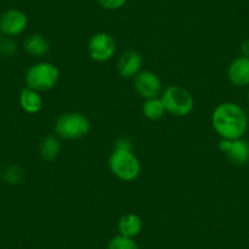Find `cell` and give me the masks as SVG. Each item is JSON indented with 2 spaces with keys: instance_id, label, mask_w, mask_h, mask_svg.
I'll list each match as a JSON object with an SVG mask.
<instances>
[{
  "instance_id": "obj_5",
  "label": "cell",
  "mask_w": 249,
  "mask_h": 249,
  "mask_svg": "<svg viewBox=\"0 0 249 249\" xmlns=\"http://www.w3.org/2000/svg\"><path fill=\"white\" fill-rule=\"evenodd\" d=\"M89 128L88 119L80 112L64 114L55 122V132L64 140H80L89 132Z\"/></svg>"
},
{
  "instance_id": "obj_16",
  "label": "cell",
  "mask_w": 249,
  "mask_h": 249,
  "mask_svg": "<svg viewBox=\"0 0 249 249\" xmlns=\"http://www.w3.org/2000/svg\"><path fill=\"white\" fill-rule=\"evenodd\" d=\"M165 107L162 104L161 98H150L145 99L143 104V114L149 120H159L164 116Z\"/></svg>"
},
{
  "instance_id": "obj_19",
  "label": "cell",
  "mask_w": 249,
  "mask_h": 249,
  "mask_svg": "<svg viewBox=\"0 0 249 249\" xmlns=\"http://www.w3.org/2000/svg\"><path fill=\"white\" fill-rule=\"evenodd\" d=\"M0 53L6 57L13 56L16 53V43L13 39H10V38L3 39L1 43H0Z\"/></svg>"
},
{
  "instance_id": "obj_10",
  "label": "cell",
  "mask_w": 249,
  "mask_h": 249,
  "mask_svg": "<svg viewBox=\"0 0 249 249\" xmlns=\"http://www.w3.org/2000/svg\"><path fill=\"white\" fill-rule=\"evenodd\" d=\"M143 65L142 55L136 50H127L122 53L117 61V69L122 77L132 78L141 71Z\"/></svg>"
},
{
  "instance_id": "obj_12",
  "label": "cell",
  "mask_w": 249,
  "mask_h": 249,
  "mask_svg": "<svg viewBox=\"0 0 249 249\" xmlns=\"http://www.w3.org/2000/svg\"><path fill=\"white\" fill-rule=\"evenodd\" d=\"M117 229H119V232L121 236L135 238L136 236L140 234L141 230H142V220H141V217L138 215L132 214V213L124 214L119 220Z\"/></svg>"
},
{
  "instance_id": "obj_21",
  "label": "cell",
  "mask_w": 249,
  "mask_h": 249,
  "mask_svg": "<svg viewBox=\"0 0 249 249\" xmlns=\"http://www.w3.org/2000/svg\"><path fill=\"white\" fill-rule=\"evenodd\" d=\"M241 53L242 56L249 57V39H246L241 44Z\"/></svg>"
},
{
  "instance_id": "obj_3",
  "label": "cell",
  "mask_w": 249,
  "mask_h": 249,
  "mask_svg": "<svg viewBox=\"0 0 249 249\" xmlns=\"http://www.w3.org/2000/svg\"><path fill=\"white\" fill-rule=\"evenodd\" d=\"M60 78L59 69L52 62H38L31 66L26 72V85L31 89L44 92L54 88Z\"/></svg>"
},
{
  "instance_id": "obj_11",
  "label": "cell",
  "mask_w": 249,
  "mask_h": 249,
  "mask_svg": "<svg viewBox=\"0 0 249 249\" xmlns=\"http://www.w3.org/2000/svg\"><path fill=\"white\" fill-rule=\"evenodd\" d=\"M227 76L230 82L237 87L249 86V57H236L227 69Z\"/></svg>"
},
{
  "instance_id": "obj_6",
  "label": "cell",
  "mask_w": 249,
  "mask_h": 249,
  "mask_svg": "<svg viewBox=\"0 0 249 249\" xmlns=\"http://www.w3.org/2000/svg\"><path fill=\"white\" fill-rule=\"evenodd\" d=\"M88 53H89V56L95 61H107L116 53V42L109 33H95L88 42Z\"/></svg>"
},
{
  "instance_id": "obj_8",
  "label": "cell",
  "mask_w": 249,
  "mask_h": 249,
  "mask_svg": "<svg viewBox=\"0 0 249 249\" xmlns=\"http://www.w3.org/2000/svg\"><path fill=\"white\" fill-rule=\"evenodd\" d=\"M135 89L144 99L158 98L162 90L161 81L152 71H140L135 76Z\"/></svg>"
},
{
  "instance_id": "obj_13",
  "label": "cell",
  "mask_w": 249,
  "mask_h": 249,
  "mask_svg": "<svg viewBox=\"0 0 249 249\" xmlns=\"http://www.w3.org/2000/svg\"><path fill=\"white\" fill-rule=\"evenodd\" d=\"M20 105L27 114H37L43 107V99L39 92L26 87L20 94Z\"/></svg>"
},
{
  "instance_id": "obj_9",
  "label": "cell",
  "mask_w": 249,
  "mask_h": 249,
  "mask_svg": "<svg viewBox=\"0 0 249 249\" xmlns=\"http://www.w3.org/2000/svg\"><path fill=\"white\" fill-rule=\"evenodd\" d=\"M219 149L227 155L232 164L243 165L249 160V143L242 138L233 141L221 140Z\"/></svg>"
},
{
  "instance_id": "obj_22",
  "label": "cell",
  "mask_w": 249,
  "mask_h": 249,
  "mask_svg": "<svg viewBox=\"0 0 249 249\" xmlns=\"http://www.w3.org/2000/svg\"><path fill=\"white\" fill-rule=\"evenodd\" d=\"M1 40H3V33L0 31V43H1Z\"/></svg>"
},
{
  "instance_id": "obj_4",
  "label": "cell",
  "mask_w": 249,
  "mask_h": 249,
  "mask_svg": "<svg viewBox=\"0 0 249 249\" xmlns=\"http://www.w3.org/2000/svg\"><path fill=\"white\" fill-rule=\"evenodd\" d=\"M165 110L175 116H187L195 107V99L190 90L182 86H170L161 94Z\"/></svg>"
},
{
  "instance_id": "obj_15",
  "label": "cell",
  "mask_w": 249,
  "mask_h": 249,
  "mask_svg": "<svg viewBox=\"0 0 249 249\" xmlns=\"http://www.w3.org/2000/svg\"><path fill=\"white\" fill-rule=\"evenodd\" d=\"M60 153L59 140L54 135H49L43 140L40 144V155L44 161H54Z\"/></svg>"
},
{
  "instance_id": "obj_18",
  "label": "cell",
  "mask_w": 249,
  "mask_h": 249,
  "mask_svg": "<svg viewBox=\"0 0 249 249\" xmlns=\"http://www.w3.org/2000/svg\"><path fill=\"white\" fill-rule=\"evenodd\" d=\"M23 169L18 165H11L4 172V179L8 182L9 184H18L23 178Z\"/></svg>"
},
{
  "instance_id": "obj_1",
  "label": "cell",
  "mask_w": 249,
  "mask_h": 249,
  "mask_svg": "<svg viewBox=\"0 0 249 249\" xmlns=\"http://www.w3.org/2000/svg\"><path fill=\"white\" fill-rule=\"evenodd\" d=\"M212 124L215 132L222 140L233 141L243 137L248 128V117L238 104L226 102L215 107Z\"/></svg>"
},
{
  "instance_id": "obj_17",
  "label": "cell",
  "mask_w": 249,
  "mask_h": 249,
  "mask_svg": "<svg viewBox=\"0 0 249 249\" xmlns=\"http://www.w3.org/2000/svg\"><path fill=\"white\" fill-rule=\"evenodd\" d=\"M107 249H140V247L133 238L119 234V236H115L114 238H111Z\"/></svg>"
},
{
  "instance_id": "obj_14",
  "label": "cell",
  "mask_w": 249,
  "mask_h": 249,
  "mask_svg": "<svg viewBox=\"0 0 249 249\" xmlns=\"http://www.w3.org/2000/svg\"><path fill=\"white\" fill-rule=\"evenodd\" d=\"M25 49L32 56H43L50 49V44L43 36L33 35L25 40Z\"/></svg>"
},
{
  "instance_id": "obj_20",
  "label": "cell",
  "mask_w": 249,
  "mask_h": 249,
  "mask_svg": "<svg viewBox=\"0 0 249 249\" xmlns=\"http://www.w3.org/2000/svg\"><path fill=\"white\" fill-rule=\"evenodd\" d=\"M98 3L107 10H117L127 3V0H98Z\"/></svg>"
},
{
  "instance_id": "obj_2",
  "label": "cell",
  "mask_w": 249,
  "mask_h": 249,
  "mask_svg": "<svg viewBox=\"0 0 249 249\" xmlns=\"http://www.w3.org/2000/svg\"><path fill=\"white\" fill-rule=\"evenodd\" d=\"M109 167L112 174L122 181H133L141 172V162L131 148L115 147L109 158Z\"/></svg>"
},
{
  "instance_id": "obj_7",
  "label": "cell",
  "mask_w": 249,
  "mask_h": 249,
  "mask_svg": "<svg viewBox=\"0 0 249 249\" xmlns=\"http://www.w3.org/2000/svg\"><path fill=\"white\" fill-rule=\"evenodd\" d=\"M28 25L27 16L23 11L10 9L0 16V31L6 37H16L25 32Z\"/></svg>"
},
{
  "instance_id": "obj_23",
  "label": "cell",
  "mask_w": 249,
  "mask_h": 249,
  "mask_svg": "<svg viewBox=\"0 0 249 249\" xmlns=\"http://www.w3.org/2000/svg\"><path fill=\"white\" fill-rule=\"evenodd\" d=\"M248 103H249V92H248Z\"/></svg>"
}]
</instances>
